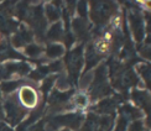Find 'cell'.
<instances>
[{
	"instance_id": "obj_1",
	"label": "cell",
	"mask_w": 151,
	"mask_h": 131,
	"mask_svg": "<svg viewBox=\"0 0 151 131\" xmlns=\"http://www.w3.org/2000/svg\"><path fill=\"white\" fill-rule=\"evenodd\" d=\"M111 87L109 84V71L105 63H100L93 69V80L88 88V97L91 102H99L100 99L111 95Z\"/></svg>"
},
{
	"instance_id": "obj_2",
	"label": "cell",
	"mask_w": 151,
	"mask_h": 131,
	"mask_svg": "<svg viewBox=\"0 0 151 131\" xmlns=\"http://www.w3.org/2000/svg\"><path fill=\"white\" fill-rule=\"evenodd\" d=\"M88 16L96 25V29H103L118 12V4L114 1H91L88 3Z\"/></svg>"
},
{
	"instance_id": "obj_3",
	"label": "cell",
	"mask_w": 151,
	"mask_h": 131,
	"mask_svg": "<svg viewBox=\"0 0 151 131\" xmlns=\"http://www.w3.org/2000/svg\"><path fill=\"white\" fill-rule=\"evenodd\" d=\"M84 114L79 111H68L53 115L47 121V131H57L60 129H70L72 131H79L84 121Z\"/></svg>"
},
{
	"instance_id": "obj_4",
	"label": "cell",
	"mask_w": 151,
	"mask_h": 131,
	"mask_svg": "<svg viewBox=\"0 0 151 131\" xmlns=\"http://www.w3.org/2000/svg\"><path fill=\"white\" fill-rule=\"evenodd\" d=\"M63 66L66 68V74L70 78L71 83L74 84L77 83V80L79 79V74L82 69L84 68V45L79 43L74 48H72L71 51H68L65 61Z\"/></svg>"
},
{
	"instance_id": "obj_5",
	"label": "cell",
	"mask_w": 151,
	"mask_h": 131,
	"mask_svg": "<svg viewBox=\"0 0 151 131\" xmlns=\"http://www.w3.org/2000/svg\"><path fill=\"white\" fill-rule=\"evenodd\" d=\"M1 107H3L5 124H8L10 127H16L17 125H20L25 120V117L29 115V111L25 110L20 105L15 94L4 97Z\"/></svg>"
},
{
	"instance_id": "obj_6",
	"label": "cell",
	"mask_w": 151,
	"mask_h": 131,
	"mask_svg": "<svg viewBox=\"0 0 151 131\" xmlns=\"http://www.w3.org/2000/svg\"><path fill=\"white\" fill-rule=\"evenodd\" d=\"M15 95L20 105L29 113L37 109L41 105V93L35 85L30 83L22 84L15 93Z\"/></svg>"
},
{
	"instance_id": "obj_7",
	"label": "cell",
	"mask_w": 151,
	"mask_h": 131,
	"mask_svg": "<svg viewBox=\"0 0 151 131\" xmlns=\"http://www.w3.org/2000/svg\"><path fill=\"white\" fill-rule=\"evenodd\" d=\"M31 72V66L22 61H8L0 64V83L5 80L24 79Z\"/></svg>"
},
{
	"instance_id": "obj_8",
	"label": "cell",
	"mask_w": 151,
	"mask_h": 131,
	"mask_svg": "<svg viewBox=\"0 0 151 131\" xmlns=\"http://www.w3.org/2000/svg\"><path fill=\"white\" fill-rule=\"evenodd\" d=\"M139 3L136 4V8L129 9V14H128V24L130 27V32L135 42L141 43L145 40V24H144V19L142 14L139 9Z\"/></svg>"
},
{
	"instance_id": "obj_9",
	"label": "cell",
	"mask_w": 151,
	"mask_h": 131,
	"mask_svg": "<svg viewBox=\"0 0 151 131\" xmlns=\"http://www.w3.org/2000/svg\"><path fill=\"white\" fill-rule=\"evenodd\" d=\"M34 32L31 31V29L26 25H20L17 27V30L15 31L11 36V45L14 47V49H20V48H25L27 45L32 43L34 40Z\"/></svg>"
},
{
	"instance_id": "obj_10",
	"label": "cell",
	"mask_w": 151,
	"mask_h": 131,
	"mask_svg": "<svg viewBox=\"0 0 151 131\" xmlns=\"http://www.w3.org/2000/svg\"><path fill=\"white\" fill-rule=\"evenodd\" d=\"M120 104V99H119L116 95L114 97H108L104 99H100L99 102H97V104L93 107L92 113L98 114V115H110L114 116V113L116 108Z\"/></svg>"
},
{
	"instance_id": "obj_11",
	"label": "cell",
	"mask_w": 151,
	"mask_h": 131,
	"mask_svg": "<svg viewBox=\"0 0 151 131\" xmlns=\"http://www.w3.org/2000/svg\"><path fill=\"white\" fill-rule=\"evenodd\" d=\"M130 98L136 105V108H139L142 113H146L147 116L151 115V94L147 90L137 89L134 88L130 92Z\"/></svg>"
},
{
	"instance_id": "obj_12",
	"label": "cell",
	"mask_w": 151,
	"mask_h": 131,
	"mask_svg": "<svg viewBox=\"0 0 151 131\" xmlns=\"http://www.w3.org/2000/svg\"><path fill=\"white\" fill-rule=\"evenodd\" d=\"M71 27H72V34L76 40L78 41H86L89 39L91 35V25L87 19H81V17H73L71 20Z\"/></svg>"
},
{
	"instance_id": "obj_13",
	"label": "cell",
	"mask_w": 151,
	"mask_h": 131,
	"mask_svg": "<svg viewBox=\"0 0 151 131\" xmlns=\"http://www.w3.org/2000/svg\"><path fill=\"white\" fill-rule=\"evenodd\" d=\"M79 131H104L102 115L91 113L84 117V121L82 124Z\"/></svg>"
},
{
	"instance_id": "obj_14",
	"label": "cell",
	"mask_w": 151,
	"mask_h": 131,
	"mask_svg": "<svg viewBox=\"0 0 151 131\" xmlns=\"http://www.w3.org/2000/svg\"><path fill=\"white\" fill-rule=\"evenodd\" d=\"M60 5H62V3H46L45 4V8H43V14H45L47 24L52 25L55 22L61 21L62 11L60 9Z\"/></svg>"
},
{
	"instance_id": "obj_15",
	"label": "cell",
	"mask_w": 151,
	"mask_h": 131,
	"mask_svg": "<svg viewBox=\"0 0 151 131\" xmlns=\"http://www.w3.org/2000/svg\"><path fill=\"white\" fill-rule=\"evenodd\" d=\"M65 53H66V47L61 42L48 43L45 48V52H43L46 58L50 61H58L61 57H63Z\"/></svg>"
},
{
	"instance_id": "obj_16",
	"label": "cell",
	"mask_w": 151,
	"mask_h": 131,
	"mask_svg": "<svg viewBox=\"0 0 151 131\" xmlns=\"http://www.w3.org/2000/svg\"><path fill=\"white\" fill-rule=\"evenodd\" d=\"M63 36H65V29H63L62 21L50 25V27L46 30V35H45V37L50 41V43L60 42L61 40H63Z\"/></svg>"
},
{
	"instance_id": "obj_17",
	"label": "cell",
	"mask_w": 151,
	"mask_h": 131,
	"mask_svg": "<svg viewBox=\"0 0 151 131\" xmlns=\"http://www.w3.org/2000/svg\"><path fill=\"white\" fill-rule=\"evenodd\" d=\"M70 104L72 109H77V110H84L89 107L91 100H89V97L86 92H77V93H73V95L70 100Z\"/></svg>"
},
{
	"instance_id": "obj_18",
	"label": "cell",
	"mask_w": 151,
	"mask_h": 131,
	"mask_svg": "<svg viewBox=\"0 0 151 131\" xmlns=\"http://www.w3.org/2000/svg\"><path fill=\"white\" fill-rule=\"evenodd\" d=\"M135 68H136L135 72L137 74V77H140L142 79L144 84L149 89L147 92H151V63L141 62V63H137Z\"/></svg>"
},
{
	"instance_id": "obj_19",
	"label": "cell",
	"mask_w": 151,
	"mask_h": 131,
	"mask_svg": "<svg viewBox=\"0 0 151 131\" xmlns=\"http://www.w3.org/2000/svg\"><path fill=\"white\" fill-rule=\"evenodd\" d=\"M25 83H26L25 79H12V80L1 82L0 83V90L3 93V97H9V95L15 94L17 89Z\"/></svg>"
},
{
	"instance_id": "obj_20",
	"label": "cell",
	"mask_w": 151,
	"mask_h": 131,
	"mask_svg": "<svg viewBox=\"0 0 151 131\" xmlns=\"http://www.w3.org/2000/svg\"><path fill=\"white\" fill-rule=\"evenodd\" d=\"M119 114H123L127 119H129V121H135V120H141V117L144 116V113L136 107L129 104H124L123 107L119 108Z\"/></svg>"
},
{
	"instance_id": "obj_21",
	"label": "cell",
	"mask_w": 151,
	"mask_h": 131,
	"mask_svg": "<svg viewBox=\"0 0 151 131\" xmlns=\"http://www.w3.org/2000/svg\"><path fill=\"white\" fill-rule=\"evenodd\" d=\"M57 76L58 74H50V76L45 77L42 79L41 82V85H40V90L43 95V99L47 98L48 94L52 92V89L55 88V84H56V79H57Z\"/></svg>"
},
{
	"instance_id": "obj_22",
	"label": "cell",
	"mask_w": 151,
	"mask_h": 131,
	"mask_svg": "<svg viewBox=\"0 0 151 131\" xmlns=\"http://www.w3.org/2000/svg\"><path fill=\"white\" fill-rule=\"evenodd\" d=\"M43 52H45V47L36 42L30 43V45H27L24 48V54L30 58H39L40 56L43 54Z\"/></svg>"
},
{
	"instance_id": "obj_23",
	"label": "cell",
	"mask_w": 151,
	"mask_h": 131,
	"mask_svg": "<svg viewBox=\"0 0 151 131\" xmlns=\"http://www.w3.org/2000/svg\"><path fill=\"white\" fill-rule=\"evenodd\" d=\"M92 80H93V71L89 72H83V74L79 77L78 79V87L82 92L88 90V88L91 87L92 84Z\"/></svg>"
},
{
	"instance_id": "obj_24",
	"label": "cell",
	"mask_w": 151,
	"mask_h": 131,
	"mask_svg": "<svg viewBox=\"0 0 151 131\" xmlns=\"http://www.w3.org/2000/svg\"><path fill=\"white\" fill-rule=\"evenodd\" d=\"M129 119H127L123 114H119L116 121L114 122V131H127L129 127Z\"/></svg>"
},
{
	"instance_id": "obj_25",
	"label": "cell",
	"mask_w": 151,
	"mask_h": 131,
	"mask_svg": "<svg viewBox=\"0 0 151 131\" xmlns=\"http://www.w3.org/2000/svg\"><path fill=\"white\" fill-rule=\"evenodd\" d=\"M76 11L78 14V17L87 19L88 20V12H89V6L87 1H79L76 4Z\"/></svg>"
},
{
	"instance_id": "obj_26",
	"label": "cell",
	"mask_w": 151,
	"mask_h": 131,
	"mask_svg": "<svg viewBox=\"0 0 151 131\" xmlns=\"http://www.w3.org/2000/svg\"><path fill=\"white\" fill-rule=\"evenodd\" d=\"M141 14L144 19V24H145V32L147 35H151V11L144 10Z\"/></svg>"
},
{
	"instance_id": "obj_27",
	"label": "cell",
	"mask_w": 151,
	"mask_h": 131,
	"mask_svg": "<svg viewBox=\"0 0 151 131\" xmlns=\"http://www.w3.org/2000/svg\"><path fill=\"white\" fill-rule=\"evenodd\" d=\"M139 54L140 57L149 61V63H151V46H142L139 48Z\"/></svg>"
},
{
	"instance_id": "obj_28",
	"label": "cell",
	"mask_w": 151,
	"mask_h": 131,
	"mask_svg": "<svg viewBox=\"0 0 151 131\" xmlns=\"http://www.w3.org/2000/svg\"><path fill=\"white\" fill-rule=\"evenodd\" d=\"M127 131H145L144 127V122L141 120H135L129 124V127Z\"/></svg>"
},
{
	"instance_id": "obj_29",
	"label": "cell",
	"mask_w": 151,
	"mask_h": 131,
	"mask_svg": "<svg viewBox=\"0 0 151 131\" xmlns=\"http://www.w3.org/2000/svg\"><path fill=\"white\" fill-rule=\"evenodd\" d=\"M144 42H145V46H151V35H147L145 37V40H144Z\"/></svg>"
},
{
	"instance_id": "obj_30",
	"label": "cell",
	"mask_w": 151,
	"mask_h": 131,
	"mask_svg": "<svg viewBox=\"0 0 151 131\" xmlns=\"http://www.w3.org/2000/svg\"><path fill=\"white\" fill-rule=\"evenodd\" d=\"M146 125H147V127H149V131H151V115H149V116L146 117Z\"/></svg>"
},
{
	"instance_id": "obj_31",
	"label": "cell",
	"mask_w": 151,
	"mask_h": 131,
	"mask_svg": "<svg viewBox=\"0 0 151 131\" xmlns=\"http://www.w3.org/2000/svg\"><path fill=\"white\" fill-rule=\"evenodd\" d=\"M57 131H72V130H70V129H60Z\"/></svg>"
},
{
	"instance_id": "obj_32",
	"label": "cell",
	"mask_w": 151,
	"mask_h": 131,
	"mask_svg": "<svg viewBox=\"0 0 151 131\" xmlns=\"http://www.w3.org/2000/svg\"><path fill=\"white\" fill-rule=\"evenodd\" d=\"M3 41H4V39H3V35H1V34H0V43H1Z\"/></svg>"
},
{
	"instance_id": "obj_33",
	"label": "cell",
	"mask_w": 151,
	"mask_h": 131,
	"mask_svg": "<svg viewBox=\"0 0 151 131\" xmlns=\"http://www.w3.org/2000/svg\"><path fill=\"white\" fill-rule=\"evenodd\" d=\"M1 99H3V93H1V90H0V102H1Z\"/></svg>"
}]
</instances>
